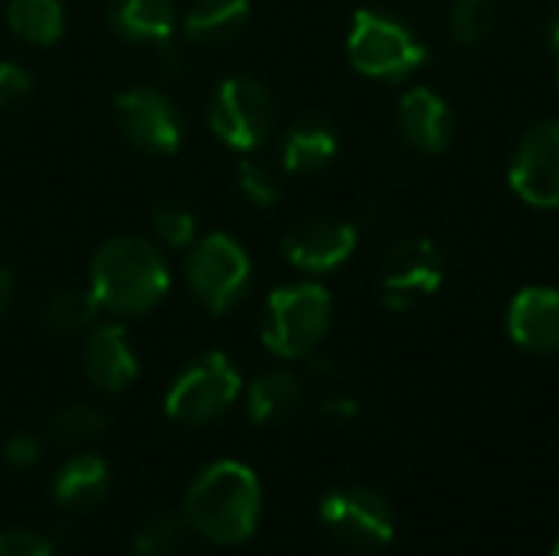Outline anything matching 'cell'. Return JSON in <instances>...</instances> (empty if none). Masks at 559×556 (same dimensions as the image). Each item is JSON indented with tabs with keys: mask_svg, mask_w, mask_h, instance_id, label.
<instances>
[{
	"mask_svg": "<svg viewBox=\"0 0 559 556\" xmlns=\"http://www.w3.org/2000/svg\"><path fill=\"white\" fill-rule=\"evenodd\" d=\"M262 488L252 469L223 459L203 469L183 501V521L216 544H239L255 534Z\"/></svg>",
	"mask_w": 559,
	"mask_h": 556,
	"instance_id": "1",
	"label": "cell"
},
{
	"mask_svg": "<svg viewBox=\"0 0 559 556\" xmlns=\"http://www.w3.org/2000/svg\"><path fill=\"white\" fill-rule=\"evenodd\" d=\"M88 288L98 305L115 315H144L167 295L170 272L154 242L141 236H118L95 252Z\"/></svg>",
	"mask_w": 559,
	"mask_h": 556,
	"instance_id": "2",
	"label": "cell"
},
{
	"mask_svg": "<svg viewBox=\"0 0 559 556\" xmlns=\"http://www.w3.org/2000/svg\"><path fill=\"white\" fill-rule=\"evenodd\" d=\"M328 328H331V295L314 282L275 288L265 301L262 344L278 357L308 360L311 354H318Z\"/></svg>",
	"mask_w": 559,
	"mask_h": 556,
	"instance_id": "3",
	"label": "cell"
},
{
	"mask_svg": "<svg viewBox=\"0 0 559 556\" xmlns=\"http://www.w3.org/2000/svg\"><path fill=\"white\" fill-rule=\"evenodd\" d=\"M350 66L370 79L400 82L409 79L419 66H426V43L396 16L377 10H357L347 36Z\"/></svg>",
	"mask_w": 559,
	"mask_h": 556,
	"instance_id": "4",
	"label": "cell"
},
{
	"mask_svg": "<svg viewBox=\"0 0 559 556\" xmlns=\"http://www.w3.org/2000/svg\"><path fill=\"white\" fill-rule=\"evenodd\" d=\"M242 380L226 354L210 351L197 357L167 390V416L180 426H206L219 419L239 397Z\"/></svg>",
	"mask_w": 559,
	"mask_h": 556,
	"instance_id": "5",
	"label": "cell"
},
{
	"mask_svg": "<svg viewBox=\"0 0 559 556\" xmlns=\"http://www.w3.org/2000/svg\"><path fill=\"white\" fill-rule=\"evenodd\" d=\"M206 118L223 144L236 151H255L275 128V102L259 79L233 75L216 85Z\"/></svg>",
	"mask_w": 559,
	"mask_h": 556,
	"instance_id": "6",
	"label": "cell"
},
{
	"mask_svg": "<svg viewBox=\"0 0 559 556\" xmlns=\"http://www.w3.org/2000/svg\"><path fill=\"white\" fill-rule=\"evenodd\" d=\"M249 282H252V262L236 239L213 233L190 249L187 285L210 315H226L246 295Z\"/></svg>",
	"mask_w": 559,
	"mask_h": 556,
	"instance_id": "7",
	"label": "cell"
},
{
	"mask_svg": "<svg viewBox=\"0 0 559 556\" xmlns=\"http://www.w3.org/2000/svg\"><path fill=\"white\" fill-rule=\"evenodd\" d=\"M321 524L337 544L357 554L383 551L396 534V518H393L390 501L370 488L328 492L321 498Z\"/></svg>",
	"mask_w": 559,
	"mask_h": 556,
	"instance_id": "8",
	"label": "cell"
},
{
	"mask_svg": "<svg viewBox=\"0 0 559 556\" xmlns=\"http://www.w3.org/2000/svg\"><path fill=\"white\" fill-rule=\"evenodd\" d=\"M115 118L121 134L144 154H174L183 138V118L174 102L147 85L115 95Z\"/></svg>",
	"mask_w": 559,
	"mask_h": 556,
	"instance_id": "9",
	"label": "cell"
},
{
	"mask_svg": "<svg viewBox=\"0 0 559 556\" xmlns=\"http://www.w3.org/2000/svg\"><path fill=\"white\" fill-rule=\"evenodd\" d=\"M508 180L524 203L544 210L559 206V118L534 125L518 141Z\"/></svg>",
	"mask_w": 559,
	"mask_h": 556,
	"instance_id": "10",
	"label": "cell"
},
{
	"mask_svg": "<svg viewBox=\"0 0 559 556\" xmlns=\"http://www.w3.org/2000/svg\"><path fill=\"white\" fill-rule=\"evenodd\" d=\"M445 282V259L442 249L432 239L413 236L400 239L383 262V288L386 305L396 311L413 308L419 298L436 295Z\"/></svg>",
	"mask_w": 559,
	"mask_h": 556,
	"instance_id": "11",
	"label": "cell"
},
{
	"mask_svg": "<svg viewBox=\"0 0 559 556\" xmlns=\"http://www.w3.org/2000/svg\"><path fill=\"white\" fill-rule=\"evenodd\" d=\"M288 262L301 272H331L357 249V226L334 216H308L288 229L282 242Z\"/></svg>",
	"mask_w": 559,
	"mask_h": 556,
	"instance_id": "12",
	"label": "cell"
},
{
	"mask_svg": "<svg viewBox=\"0 0 559 556\" xmlns=\"http://www.w3.org/2000/svg\"><path fill=\"white\" fill-rule=\"evenodd\" d=\"M396 131L409 147L423 154H442L455 138V115L439 92L416 85L396 102Z\"/></svg>",
	"mask_w": 559,
	"mask_h": 556,
	"instance_id": "13",
	"label": "cell"
},
{
	"mask_svg": "<svg viewBox=\"0 0 559 556\" xmlns=\"http://www.w3.org/2000/svg\"><path fill=\"white\" fill-rule=\"evenodd\" d=\"M508 334L521 351L557 354L559 351V292L550 285L521 288L508 305Z\"/></svg>",
	"mask_w": 559,
	"mask_h": 556,
	"instance_id": "14",
	"label": "cell"
},
{
	"mask_svg": "<svg viewBox=\"0 0 559 556\" xmlns=\"http://www.w3.org/2000/svg\"><path fill=\"white\" fill-rule=\"evenodd\" d=\"M82 374L102 393H121L138 377V357L121 324H102L82 347Z\"/></svg>",
	"mask_w": 559,
	"mask_h": 556,
	"instance_id": "15",
	"label": "cell"
},
{
	"mask_svg": "<svg viewBox=\"0 0 559 556\" xmlns=\"http://www.w3.org/2000/svg\"><path fill=\"white\" fill-rule=\"evenodd\" d=\"M108 26L141 46L167 49L174 26H177V7L174 0H102Z\"/></svg>",
	"mask_w": 559,
	"mask_h": 556,
	"instance_id": "16",
	"label": "cell"
},
{
	"mask_svg": "<svg viewBox=\"0 0 559 556\" xmlns=\"http://www.w3.org/2000/svg\"><path fill=\"white\" fill-rule=\"evenodd\" d=\"M52 495H56L59 508H66L72 514H85V511L98 508L108 498V465L92 452L72 456L56 472Z\"/></svg>",
	"mask_w": 559,
	"mask_h": 556,
	"instance_id": "17",
	"label": "cell"
},
{
	"mask_svg": "<svg viewBox=\"0 0 559 556\" xmlns=\"http://www.w3.org/2000/svg\"><path fill=\"white\" fill-rule=\"evenodd\" d=\"M249 0H193L183 16V33L200 46H226L249 26Z\"/></svg>",
	"mask_w": 559,
	"mask_h": 556,
	"instance_id": "18",
	"label": "cell"
},
{
	"mask_svg": "<svg viewBox=\"0 0 559 556\" xmlns=\"http://www.w3.org/2000/svg\"><path fill=\"white\" fill-rule=\"evenodd\" d=\"M337 157V131L321 118H298L282 141V164L292 174H311Z\"/></svg>",
	"mask_w": 559,
	"mask_h": 556,
	"instance_id": "19",
	"label": "cell"
},
{
	"mask_svg": "<svg viewBox=\"0 0 559 556\" xmlns=\"http://www.w3.org/2000/svg\"><path fill=\"white\" fill-rule=\"evenodd\" d=\"M301 380L292 370H265L249 387V416L255 426H282L301 406Z\"/></svg>",
	"mask_w": 559,
	"mask_h": 556,
	"instance_id": "20",
	"label": "cell"
},
{
	"mask_svg": "<svg viewBox=\"0 0 559 556\" xmlns=\"http://www.w3.org/2000/svg\"><path fill=\"white\" fill-rule=\"evenodd\" d=\"M10 29L36 46H49L66 29V10L59 0H10L7 3Z\"/></svg>",
	"mask_w": 559,
	"mask_h": 556,
	"instance_id": "21",
	"label": "cell"
},
{
	"mask_svg": "<svg viewBox=\"0 0 559 556\" xmlns=\"http://www.w3.org/2000/svg\"><path fill=\"white\" fill-rule=\"evenodd\" d=\"M98 298L92 288H79V285H66L59 292H52L43 308H39V324L52 334H72L79 328H85L95 311H98Z\"/></svg>",
	"mask_w": 559,
	"mask_h": 556,
	"instance_id": "22",
	"label": "cell"
},
{
	"mask_svg": "<svg viewBox=\"0 0 559 556\" xmlns=\"http://www.w3.org/2000/svg\"><path fill=\"white\" fill-rule=\"evenodd\" d=\"M105 416L95 410V406H85V403H72V406H62L56 410L49 419H46V436L59 446H88L95 442L102 433H105Z\"/></svg>",
	"mask_w": 559,
	"mask_h": 556,
	"instance_id": "23",
	"label": "cell"
},
{
	"mask_svg": "<svg viewBox=\"0 0 559 556\" xmlns=\"http://www.w3.org/2000/svg\"><path fill=\"white\" fill-rule=\"evenodd\" d=\"M498 29V3L495 0H452L449 7V33L462 46H478Z\"/></svg>",
	"mask_w": 559,
	"mask_h": 556,
	"instance_id": "24",
	"label": "cell"
},
{
	"mask_svg": "<svg viewBox=\"0 0 559 556\" xmlns=\"http://www.w3.org/2000/svg\"><path fill=\"white\" fill-rule=\"evenodd\" d=\"M183 518L174 514H154L141 524V531L134 534L131 547L138 556H170L183 544Z\"/></svg>",
	"mask_w": 559,
	"mask_h": 556,
	"instance_id": "25",
	"label": "cell"
},
{
	"mask_svg": "<svg viewBox=\"0 0 559 556\" xmlns=\"http://www.w3.org/2000/svg\"><path fill=\"white\" fill-rule=\"evenodd\" d=\"M151 226L154 233L167 242V246H190L193 236H197V216L187 203L180 200H157L154 210H151Z\"/></svg>",
	"mask_w": 559,
	"mask_h": 556,
	"instance_id": "26",
	"label": "cell"
},
{
	"mask_svg": "<svg viewBox=\"0 0 559 556\" xmlns=\"http://www.w3.org/2000/svg\"><path fill=\"white\" fill-rule=\"evenodd\" d=\"M236 177H239L242 193H246L252 203H259V206H275V203L282 200V177H278V170H275L269 161L249 154V157L239 161Z\"/></svg>",
	"mask_w": 559,
	"mask_h": 556,
	"instance_id": "27",
	"label": "cell"
},
{
	"mask_svg": "<svg viewBox=\"0 0 559 556\" xmlns=\"http://www.w3.org/2000/svg\"><path fill=\"white\" fill-rule=\"evenodd\" d=\"M33 79L23 66L16 62H0V111H13L23 105V98L29 95Z\"/></svg>",
	"mask_w": 559,
	"mask_h": 556,
	"instance_id": "28",
	"label": "cell"
},
{
	"mask_svg": "<svg viewBox=\"0 0 559 556\" xmlns=\"http://www.w3.org/2000/svg\"><path fill=\"white\" fill-rule=\"evenodd\" d=\"M0 556H52V544L33 531H3Z\"/></svg>",
	"mask_w": 559,
	"mask_h": 556,
	"instance_id": "29",
	"label": "cell"
},
{
	"mask_svg": "<svg viewBox=\"0 0 559 556\" xmlns=\"http://www.w3.org/2000/svg\"><path fill=\"white\" fill-rule=\"evenodd\" d=\"M39 456H43L39 439L29 436V433H16V436H10L7 446H3V459H7V465L16 469V472L33 469V465L39 462Z\"/></svg>",
	"mask_w": 559,
	"mask_h": 556,
	"instance_id": "30",
	"label": "cell"
},
{
	"mask_svg": "<svg viewBox=\"0 0 559 556\" xmlns=\"http://www.w3.org/2000/svg\"><path fill=\"white\" fill-rule=\"evenodd\" d=\"M321 413H324L328 419L347 423V419H354V416L360 413V406H357V400H350V397H328V400L321 403Z\"/></svg>",
	"mask_w": 559,
	"mask_h": 556,
	"instance_id": "31",
	"label": "cell"
},
{
	"mask_svg": "<svg viewBox=\"0 0 559 556\" xmlns=\"http://www.w3.org/2000/svg\"><path fill=\"white\" fill-rule=\"evenodd\" d=\"M10 292H13V279H10L7 269H0V311H3L7 301H10Z\"/></svg>",
	"mask_w": 559,
	"mask_h": 556,
	"instance_id": "32",
	"label": "cell"
},
{
	"mask_svg": "<svg viewBox=\"0 0 559 556\" xmlns=\"http://www.w3.org/2000/svg\"><path fill=\"white\" fill-rule=\"evenodd\" d=\"M550 43H554V49H559V7L554 20H550Z\"/></svg>",
	"mask_w": 559,
	"mask_h": 556,
	"instance_id": "33",
	"label": "cell"
},
{
	"mask_svg": "<svg viewBox=\"0 0 559 556\" xmlns=\"http://www.w3.org/2000/svg\"><path fill=\"white\" fill-rule=\"evenodd\" d=\"M550 556H559V537H557V544H554V551H550Z\"/></svg>",
	"mask_w": 559,
	"mask_h": 556,
	"instance_id": "34",
	"label": "cell"
},
{
	"mask_svg": "<svg viewBox=\"0 0 559 556\" xmlns=\"http://www.w3.org/2000/svg\"><path fill=\"white\" fill-rule=\"evenodd\" d=\"M557 82H559V69H557Z\"/></svg>",
	"mask_w": 559,
	"mask_h": 556,
	"instance_id": "35",
	"label": "cell"
}]
</instances>
